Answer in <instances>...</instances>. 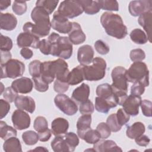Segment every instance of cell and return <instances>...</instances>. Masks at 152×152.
Returning <instances> with one entry per match:
<instances>
[{
    "mask_svg": "<svg viewBox=\"0 0 152 152\" xmlns=\"http://www.w3.org/2000/svg\"><path fill=\"white\" fill-rule=\"evenodd\" d=\"M94 48L96 50L102 55L107 54L110 50L109 46L102 40H98L95 42Z\"/></svg>",
    "mask_w": 152,
    "mask_h": 152,
    "instance_id": "51",
    "label": "cell"
},
{
    "mask_svg": "<svg viewBox=\"0 0 152 152\" xmlns=\"http://www.w3.org/2000/svg\"><path fill=\"white\" fill-rule=\"evenodd\" d=\"M12 55L10 52L1 50V65H4L11 59Z\"/></svg>",
    "mask_w": 152,
    "mask_h": 152,
    "instance_id": "60",
    "label": "cell"
},
{
    "mask_svg": "<svg viewBox=\"0 0 152 152\" xmlns=\"http://www.w3.org/2000/svg\"><path fill=\"white\" fill-rule=\"evenodd\" d=\"M68 128V121L63 118H55L51 124V131L55 137L65 135Z\"/></svg>",
    "mask_w": 152,
    "mask_h": 152,
    "instance_id": "20",
    "label": "cell"
},
{
    "mask_svg": "<svg viewBox=\"0 0 152 152\" xmlns=\"http://www.w3.org/2000/svg\"><path fill=\"white\" fill-rule=\"evenodd\" d=\"M50 55L63 59L70 58L72 55V43L69 38L65 36H59L57 40L50 42Z\"/></svg>",
    "mask_w": 152,
    "mask_h": 152,
    "instance_id": "6",
    "label": "cell"
},
{
    "mask_svg": "<svg viewBox=\"0 0 152 152\" xmlns=\"http://www.w3.org/2000/svg\"><path fill=\"white\" fill-rule=\"evenodd\" d=\"M128 82H140L145 87L149 85V71L147 65L141 61L134 62L126 71Z\"/></svg>",
    "mask_w": 152,
    "mask_h": 152,
    "instance_id": "3",
    "label": "cell"
},
{
    "mask_svg": "<svg viewBox=\"0 0 152 152\" xmlns=\"http://www.w3.org/2000/svg\"><path fill=\"white\" fill-rule=\"evenodd\" d=\"M129 57L133 62L142 61L145 58V53L141 49H135L131 50Z\"/></svg>",
    "mask_w": 152,
    "mask_h": 152,
    "instance_id": "48",
    "label": "cell"
},
{
    "mask_svg": "<svg viewBox=\"0 0 152 152\" xmlns=\"http://www.w3.org/2000/svg\"><path fill=\"white\" fill-rule=\"evenodd\" d=\"M22 139L24 142L28 145H34L39 140L38 134L33 131H27L23 132Z\"/></svg>",
    "mask_w": 152,
    "mask_h": 152,
    "instance_id": "38",
    "label": "cell"
},
{
    "mask_svg": "<svg viewBox=\"0 0 152 152\" xmlns=\"http://www.w3.org/2000/svg\"><path fill=\"white\" fill-rule=\"evenodd\" d=\"M17 132L15 128L8 125L4 121L0 122V137L4 140H6L11 137H16Z\"/></svg>",
    "mask_w": 152,
    "mask_h": 152,
    "instance_id": "33",
    "label": "cell"
},
{
    "mask_svg": "<svg viewBox=\"0 0 152 152\" xmlns=\"http://www.w3.org/2000/svg\"><path fill=\"white\" fill-rule=\"evenodd\" d=\"M96 130L99 133L102 139L107 138L111 134V130L106 123L100 122L96 127Z\"/></svg>",
    "mask_w": 152,
    "mask_h": 152,
    "instance_id": "46",
    "label": "cell"
},
{
    "mask_svg": "<svg viewBox=\"0 0 152 152\" xmlns=\"http://www.w3.org/2000/svg\"><path fill=\"white\" fill-rule=\"evenodd\" d=\"M61 15L67 18L77 17L84 12L83 7L78 0H67L61 2L56 11Z\"/></svg>",
    "mask_w": 152,
    "mask_h": 152,
    "instance_id": "8",
    "label": "cell"
},
{
    "mask_svg": "<svg viewBox=\"0 0 152 152\" xmlns=\"http://www.w3.org/2000/svg\"><path fill=\"white\" fill-rule=\"evenodd\" d=\"M12 48V41L11 38L8 36L1 35V50L2 51H8L10 50Z\"/></svg>",
    "mask_w": 152,
    "mask_h": 152,
    "instance_id": "53",
    "label": "cell"
},
{
    "mask_svg": "<svg viewBox=\"0 0 152 152\" xmlns=\"http://www.w3.org/2000/svg\"><path fill=\"white\" fill-rule=\"evenodd\" d=\"M100 23L106 33L112 37L122 39L128 34L126 26L117 14L104 12L100 17Z\"/></svg>",
    "mask_w": 152,
    "mask_h": 152,
    "instance_id": "2",
    "label": "cell"
},
{
    "mask_svg": "<svg viewBox=\"0 0 152 152\" xmlns=\"http://www.w3.org/2000/svg\"><path fill=\"white\" fill-rule=\"evenodd\" d=\"M141 102V96L132 94L127 96L122 104L123 109L130 116H135L139 113V107Z\"/></svg>",
    "mask_w": 152,
    "mask_h": 152,
    "instance_id": "14",
    "label": "cell"
},
{
    "mask_svg": "<svg viewBox=\"0 0 152 152\" xmlns=\"http://www.w3.org/2000/svg\"><path fill=\"white\" fill-rule=\"evenodd\" d=\"M48 151V150L44 147H37L36 148H35L33 150H30V151Z\"/></svg>",
    "mask_w": 152,
    "mask_h": 152,
    "instance_id": "63",
    "label": "cell"
},
{
    "mask_svg": "<svg viewBox=\"0 0 152 152\" xmlns=\"http://www.w3.org/2000/svg\"><path fill=\"white\" fill-rule=\"evenodd\" d=\"M84 79L83 65H80L74 68L69 72L68 77L69 85L75 86L81 83Z\"/></svg>",
    "mask_w": 152,
    "mask_h": 152,
    "instance_id": "26",
    "label": "cell"
},
{
    "mask_svg": "<svg viewBox=\"0 0 152 152\" xmlns=\"http://www.w3.org/2000/svg\"><path fill=\"white\" fill-rule=\"evenodd\" d=\"M128 10L132 16H140L144 12L152 11V1L151 0L132 1L129 2Z\"/></svg>",
    "mask_w": 152,
    "mask_h": 152,
    "instance_id": "11",
    "label": "cell"
},
{
    "mask_svg": "<svg viewBox=\"0 0 152 152\" xmlns=\"http://www.w3.org/2000/svg\"><path fill=\"white\" fill-rule=\"evenodd\" d=\"M145 130V127L142 122H136L127 127L126 135L130 139H135L144 134Z\"/></svg>",
    "mask_w": 152,
    "mask_h": 152,
    "instance_id": "30",
    "label": "cell"
},
{
    "mask_svg": "<svg viewBox=\"0 0 152 152\" xmlns=\"http://www.w3.org/2000/svg\"><path fill=\"white\" fill-rule=\"evenodd\" d=\"M42 62L39 60H34L28 65V71L32 77L40 76Z\"/></svg>",
    "mask_w": 152,
    "mask_h": 152,
    "instance_id": "40",
    "label": "cell"
},
{
    "mask_svg": "<svg viewBox=\"0 0 152 152\" xmlns=\"http://www.w3.org/2000/svg\"><path fill=\"white\" fill-rule=\"evenodd\" d=\"M90 87L88 84L83 83L74 89L72 93V99L75 102L81 103L88 99Z\"/></svg>",
    "mask_w": 152,
    "mask_h": 152,
    "instance_id": "24",
    "label": "cell"
},
{
    "mask_svg": "<svg viewBox=\"0 0 152 152\" xmlns=\"http://www.w3.org/2000/svg\"><path fill=\"white\" fill-rule=\"evenodd\" d=\"M51 46L52 45L48 39H44L40 40L39 49L43 54L45 55H50Z\"/></svg>",
    "mask_w": 152,
    "mask_h": 152,
    "instance_id": "56",
    "label": "cell"
},
{
    "mask_svg": "<svg viewBox=\"0 0 152 152\" xmlns=\"http://www.w3.org/2000/svg\"><path fill=\"white\" fill-rule=\"evenodd\" d=\"M64 138L72 151H74L79 144V138L77 135L72 132H66L64 135Z\"/></svg>",
    "mask_w": 152,
    "mask_h": 152,
    "instance_id": "41",
    "label": "cell"
},
{
    "mask_svg": "<svg viewBox=\"0 0 152 152\" xmlns=\"http://www.w3.org/2000/svg\"><path fill=\"white\" fill-rule=\"evenodd\" d=\"M17 96L18 93L15 91L12 87H7L3 93L4 98L9 103H12L15 101Z\"/></svg>",
    "mask_w": 152,
    "mask_h": 152,
    "instance_id": "50",
    "label": "cell"
},
{
    "mask_svg": "<svg viewBox=\"0 0 152 152\" xmlns=\"http://www.w3.org/2000/svg\"><path fill=\"white\" fill-rule=\"evenodd\" d=\"M10 109V104L5 100H0V116L1 119H3L8 114Z\"/></svg>",
    "mask_w": 152,
    "mask_h": 152,
    "instance_id": "57",
    "label": "cell"
},
{
    "mask_svg": "<svg viewBox=\"0 0 152 152\" xmlns=\"http://www.w3.org/2000/svg\"><path fill=\"white\" fill-rule=\"evenodd\" d=\"M116 115L118 122L121 126L126 125L129 121L130 115H128L123 109H119Z\"/></svg>",
    "mask_w": 152,
    "mask_h": 152,
    "instance_id": "49",
    "label": "cell"
},
{
    "mask_svg": "<svg viewBox=\"0 0 152 152\" xmlns=\"http://www.w3.org/2000/svg\"><path fill=\"white\" fill-rule=\"evenodd\" d=\"M14 104L18 109L31 113H33L36 109L34 99L27 96H18L14 101Z\"/></svg>",
    "mask_w": 152,
    "mask_h": 152,
    "instance_id": "19",
    "label": "cell"
},
{
    "mask_svg": "<svg viewBox=\"0 0 152 152\" xmlns=\"http://www.w3.org/2000/svg\"><path fill=\"white\" fill-rule=\"evenodd\" d=\"M140 106L142 110V112L143 115L147 117H151V109H152V103L151 101L148 100L144 99L141 100Z\"/></svg>",
    "mask_w": 152,
    "mask_h": 152,
    "instance_id": "54",
    "label": "cell"
},
{
    "mask_svg": "<svg viewBox=\"0 0 152 152\" xmlns=\"http://www.w3.org/2000/svg\"><path fill=\"white\" fill-rule=\"evenodd\" d=\"M27 8L26 1H15L12 6L13 12L18 15L24 14L27 11Z\"/></svg>",
    "mask_w": 152,
    "mask_h": 152,
    "instance_id": "44",
    "label": "cell"
},
{
    "mask_svg": "<svg viewBox=\"0 0 152 152\" xmlns=\"http://www.w3.org/2000/svg\"><path fill=\"white\" fill-rule=\"evenodd\" d=\"M135 141L138 145L142 147H146L148 145L150 142V139L149 137L145 135H141L138 137L135 138Z\"/></svg>",
    "mask_w": 152,
    "mask_h": 152,
    "instance_id": "58",
    "label": "cell"
},
{
    "mask_svg": "<svg viewBox=\"0 0 152 152\" xmlns=\"http://www.w3.org/2000/svg\"><path fill=\"white\" fill-rule=\"evenodd\" d=\"M58 2V0H40L36 2V6L42 8L49 14H51L55 10Z\"/></svg>",
    "mask_w": 152,
    "mask_h": 152,
    "instance_id": "35",
    "label": "cell"
},
{
    "mask_svg": "<svg viewBox=\"0 0 152 152\" xmlns=\"http://www.w3.org/2000/svg\"><path fill=\"white\" fill-rule=\"evenodd\" d=\"M93 148L97 152L122 151V150L113 140H99L94 144Z\"/></svg>",
    "mask_w": 152,
    "mask_h": 152,
    "instance_id": "23",
    "label": "cell"
},
{
    "mask_svg": "<svg viewBox=\"0 0 152 152\" xmlns=\"http://www.w3.org/2000/svg\"><path fill=\"white\" fill-rule=\"evenodd\" d=\"M1 66V78H15L23 75L25 65L21 61L16 59H11L7 63Z\"/></svg>",
    "mask_w": 152,
    "mask_h": 152,
    "instance_id": "7",
    "label": "cell"
},
{
    "mask_svg": "<svg viewBox=\"0 0 152 152\" xmlns=\"http://www.w3.org/2000/svg\"><path fill=\"white\" fill-rule=\"evenodd\" d=\"M126 69L121 66H118L112 69L111 76L113 83L111 84L116 97L120 98L127 96L128 81L126 77Z\"/></svg>",
    "mask_w": 152,
    "mask_h": 152,
    "instance_id": "4",
    "label": "cell"
},
{
    "mask_svg": "<svg viewBox=\"0 0 152 152\" xmlns=\"http://www.w3.org/2000/svg\"><path fill=\"white\" fill-rule=\"evenodd\" d=\"M3 150L6 152L22 151L21 145L19 139L16 137H12L5 140L3 144Z\"/></svg>",
    "mask_w": 152,
    "mask_h": 152,
    "instance_id": "32",
    "label": "cell"
},
{
    "mask_svg": "<svg viewBox=\"0 0 152 152\" xmlns=\"http://www.w3.org/2000/svg\"><path fill=\"white\" fill-rule=\"evenodd\" d=\"M11 87L18 93L27 94L31 91L33 87V81L28 77H21L13 81Z\"/></svg>",
    "mask_w": 152,
    "mask_h": 152,
    "instance_id": "17",
    "label": "cell"
},
{
    "mask_svg": "<svg viewBox=\"0 0 152 152\" xmlns=\"http://www.w3.org/2000/svg\"><path fill=\"white\" fill-rule=\"evenodd\" d=\"M51 27L59 33L68 34L72 28V22L55 11L51 21Z\"/></svg>",
    "mask_w": 152,
    "mask_h": 152,
    "instance_id": "10",
    "label": "cell"
},
{
    "mask_svg": "<svg viewBox=\"0 0 152 152\" xmlns=\"http://www.w3.org/2000/svg\"><path fill=\"white\" fill-rule=\"evenodd\" d=\"M17 24V18L11 13H1L0 27L1 29L11 31L15 28Z\"/></svg>",
    "mask_w": 152,
    "mask_h": 152,
    "instance_id": "22",
    "label": "cell"
},
{
    "mask_svg": "<svg viewBox=\"0 0 152 152\" xmlns=\"http://www.w3.org/2000/svg\"><path fill=\"white\" fill-rule=\"evenodd\" d=\"M145 86L140 82L133 83V85L131 87V94L141 96L145 91Z\"/></svg>",
    "mask_w": 152,
    "mask_h": 152,
    "instance_id": "55",
    "label": "cell"
},
{
    "mask_svg": "<svg viewBox=\"0 0 152 152\" xmlns=\"http://www.w3.org/2000/svg\"><path fill=\"white\" fill-rule=\"evenodd\" d=\"M106 124L109 126L111 131L113 132H118L121 129L122 126L119 125L118 122L116 113H112L107 117L106 119Z\"/></svg>",
    "mask_w": 152,
    "mask_h": 152,
    "instance_id": "45",
    "label": "cell"
},
{
    "mask_svg": "<svg viewBox=\"0 0 152 152\" xmlns=\"http://www.w3.org/2000/svg\"><path fill=\"white\" fill-rule=\"evenodd\" d=\"M94 110V104L92 102L88 99L86 102L81 103L79 107L80 112L83 115H91L93 113Z\"/></svg>",
    "mask_w": 152,
    "mask_h": 152,
    "instance_id": "47",
    "label": "cell"
},
{
    "mask_svg": "<svg viewBox=\"0 0 152 152\" xmlns=\"http://www.w3.org/2000/svg\"><path fill=\"white\" fill-rule=\"evenodd\" d=\"M33 127L37 132L44 131L48 128V121L45 117L39 116L34 119Z\"/></svg>",
    "mask_w": 152,
    "mask_h": 152,
    "instance_id": "42",
    "label": "cell"
},
{
    "mask_svg": "<svg viewBox=\"0 0 152 152\" xmlns=\"http://www.w3.org/2000/svg\"><path fill=\"white\" fill-rule=\"evenodd\" d=\"M112 108L110 103L100 97H96L95 99V109L97 111L103 113H107Z\"/></svg>",
    "mask_w": 152,
    "mask_h": 152,
    "instance_id": "36",
    "label": "cell"
},
{
    "mask_svg": "<svg viewBox=\"0 0 152 152\" xmlns=\"http://www.w3.org/2000/svg\"><path fill=\"white\" fill-rule=\"evenodd\" d=\"M39 135V139L42 142H45L48 141L52 135V131L49 128L37 132Z\"/></svg>",
    "mask_w": 152,
    "mask_h": 152,
    "instance_id": "59",
    "label": "cell"
},
{
    "mask_svg": "<svg viewBox=\"0 0 152 152\" xmlns=\"http://www.w3.org/2000/svg\"><path fill=\"white\" fill-rule=\"evenodd\" d=\"M39 37L29 33H20L17 38V43L19 48H24L31 47L38 49L40 45Z\"/></svg>",
    "mask_w": 152,
    "mask_h": 152,
    "instance_id": "13",
    "label": "cell"
},
{
    "mask_svg": "<svg viewBox=\"0 0 152 152\" xmlns=\"http://www.w3.org/2000/svg\"><path fill=\"white\" fill-rule=\"evenodd\" d=\"M101 9L109 11H118L119 4L118 1L115 0H102L99 1Z\"/></svg>",
    "mask_w": 152,
    "mask_h": 152,
    "instance_id": "39",
    "label": "cell"
},
{
    "mask_svg": "<svg viewBox=\"0 0 152 152\" xmlns=\"http://www.w3.org/2000/svg\"><path fill=\"white\" fill-rule=\"evenodd\" d=\"M54 102L55 106L66 115L72 116L77 112L78 106L76 103L64 94H57L54 99Z\"/></svg>",
    "mask_w": 152,
    "mask_h": 152,
    "instance_id": "9",
    "label": "cell"
},
{
    "mask_svg": "<svg viewBox=\"0 0 152 152\" xmlns=\"http://www.w3.org/2000/svg\"><path fill=\"white\" fill-rule=\"evenodd\" d=\"M151 18H152V11H150L142 14L139 16L138 19V22L139 24L142 27L145 33H147V36L148 40L151 42Z\"/></svg>",
    "mask_w": 152,
    "mask_h": 152,
    "instance_id": "28",
    "label": "cell"
},
{
    "mask_svg": "<svg viewBox=\"0 0 152 152\" xmlns=\"http://www.w3.org/2000/svg\"><path fill=\"white\" fill-rule=\"evenodd\" d=\"M84 12L88 15H94L99 12L101 9L99 1L78 0Z\"/></svg>",
    "mask_w": 152,
    "mask_h": 152,
    "instance_id": "31",
    "label": "cell"
},
{
    "mask_svg": "<svg viewBox=\"0 0 152 152\" xmlns=\"http://www.w3.org/2000/svg\"><path fill=\"white\" fill-rule=\"evenodd\" d=\"M91 115H83L77 122V134L78 137L82 139L84 133L91 128Z\"/></svg>",
    "mask_w": 152,
    "mask_h": 152,
    "instance_id": "27",
    "label": "cell"
},
{
    "mask_svg": "<svg viewBox=\"0 0 152 152\" xmlns=\"http://www.w3.org/2000/svg\"><path fill=\"white\" fill-rule=\"evenodd\" d=\"M12 122L15 128L23 130L28 128L30 125V117L29 115L21 109L15 110L11 116Z\"/></svg>",
    "mask_w": 152,
    "mask_h": 152,
    "instance_id": "12",
    "label": "cell"
},
{
    "mask_svg": "<svg viewBox=\"0 0 152 152\" xmlns=\"http://www.w3.org/2000/svg\"><path fill=\"white\" fill-rule=\"evenodd\" d=\"M52 62L56 80L68 83V77L69 73L68 64L61 58L52 61Z\"/></svg>",
    "mask_w": 152,
    "mask_h": 152,
    "instance_id": "15",
    "label": "cell"
},
{
    "mask_svg": "<svg viewBox=\"0 0 152 152\" xmlns=\"http://www.w3.org/2000/svg\"><path fill=\"white\" fill-rule=\"evenodd\" d=\"M11 1L10 0H2L0 1V9L3 11L11 5Z\"/></svg>",
    "mask_w": 152,
    "mask_h": 152,
    "instance_id": "62",
    "label": "cell"
},
{
    "mask_svg": "<svg viewBox=\"0 0 152 152\" xmlns=\"http://www.w3.org/2000/svg\"><path fill=\"white\" fill-rule=\"evenodd\" d=\"M69 86L67 82L55 80L53 84V89L55 92L59 94H63L68 90Z\"/></svg>",
    "mask_w": 152,
    "mask_h": 152,
    "instance_id": "52",
    "label": "cell"
},
{
    "mask_svg": "<svg viewBox=\"0 0 152 152\" xmlns=\"http://www.w3.org/2000/svg\"><path fill=\"white\" fill-rule=\"evenodd\" d=\"M96 94L97 96L107 100L112 105V108L118 105L111 85L107 83L99 85L96 88Z\"/></svg>",
    "mask_w": 152,
    "mask_h": 152,
    "instance_id": "16",
    "label": "cell"
},
{
    "mask_svg": "<svg viewBox=\"0 0 152 152\" xmlns=\"http://www.w3.org/2000/svg\"><path fill=\"white\" fill-rule=\"evenodd\" d=\"M1 87H2V88H1V93H0V94H1L2 93V92H3V91H4V90H5V89H4V90L3 89V87H4V85H3V84L1 83Z\"/></svg>",
    "mask_w": 152,
    "mask_h": 152,
    "instance_id": "64",
    "label": "cell"
},
{
    "mask_svg": "<svg viewBox=\"0 0 152 152\" xmlns=\"http://www.w3.org/2000/svg\"><path fill=\"white\" fill-rule=\"evenodd\" d=\"M68 38L71 42L75 45L84 43L86 36L81 29L80 25L76 22H72V28L68 33Z\"/></svg>",
    "mask_w": 152,
    "mask_h": 152,
    "instance_id": "21",
    "label": "cell"
},
{
    "mask_svg": "<svg viewBox=\"0 0 152 152\" xmlns=\"http://www.w3.org/2000/svg\"><path fill=\"white\" fill-rule=\"evenodd\" d=\"M51 148L55 152H72L64 136H57L51 142Z\"/></svg>",
    "mask_w": 152,
    "mask_h": 152,
    "instance_id": "29",
    "label": "cell"
},
{
    "mask_svg": "<svg viewBox=\"0 0 152 152\" xmlns=\"http://www.w3.org/2000/svg\"><path fill=\"white\" fill-rule=\"evenodd\" d=\"M131 40L139 45H143L147 42L148 38L145 33L140 28L134 29L129 34Z\"/></svg>",
    "mask_w": 152,
    "mask_h": 152,
    "instance_id": "34",
    "label": "cell"
},
{
    "mask_svg": "<svg viewBox=\"0 0 152 152\" xmlns=\"http://www.w3.org/2000/svg\"><path fill=\"white\" fill-rule=\"evenodd\" d=\"M20 54L25 59H29L33 56V52L30 49L28 48H22L20 50Z\"/></svg>",
    "mask_w": 152,
    "mask_h": 152,
    "instance_id": "61",
    "label": "cell"
},
{
    "mask_svg": "<svg viewBox=\"0 0 152 152\" xmlns=\"http://www.w3.org/2000/svg\"><path fill=\"white\" fill-rule=\"evenodd\" d=\"M94 59L93 48L88 45H85L79 48L77 52V59L80 65H88Z\"/></svg>",
    "mask_w": 152,
    "mask_h": 152,
    "instance_id": "18",
    "label": "cell"
},
{
    "mask_svg": "<svg viewBox=\"0 0 152 152\" xmlns=\"http://www.w3.org/2000/svg\"><path fill=\"white\" fill-rule=\"evenodd\" d=\"M31 17L35 24L26 23L23 27L24 32L31 33L38 37L47 36L51 27L49 14L42 8L36 6L31 11Z\"/></svg>",
    "mask_w": 152,
    "mask_h": 152,
    "instance_id": "1",
    "label": "cell"
},
{
    "mask_svg": "<svg viewBox=\"0 0 152 152\" xmlns=\"http://www.w3.org/2000/svg\"><path fill=\"white\" fill-rule=\"evenodd\" d=\"M101 137L99 133L96 129H93L90 128L87 131L82 138L88 144H95L100 140Z\"/></svg>",
    "mask_w": 152,
    "mask_h": 152,
    "instance_id": "37",
    "label": "cell"
},
{
    "mask_svg": "<svg viewBox=\"0 0 152 152\" xmlns=\"http://www.w3.org/2000/svg\"><path fill=\"white\" fill-rule=\"evenodd\" d=\"M90 65H83L84 79L90 81H96L103 79L106 74V62L100 57H96Z\"/></svg>",
    "mask_w": 152,
    "mask_h": 152,
    "instance_id": "5",
    "label": "cell"
},
{
    "mask_svg": "<svg viewBox=\"0 0 152 152\" xmlns=\"http://www.w3.org/2000/svg\"><path fill=\"white\" fill-rule=\"evenodd\" d=\"M35 89L39 92H45L49 89V84L45 82L41 76L32 77Z\"/></svg>",
    "mask_w": 152,
    "mask_h": 152,
    "instance_id": "43",
    "label": "cell"
},
{
    "mask_svg": "<svg viewBox=\"0 0 152 152\" xmlns=\"http://www.w3.org/2000/svg\"><path fill=\"white\" fill-rule=\"evenodd\" d=\"M40 76L48 84H50L54 81L55 73L52 61H45L42 64Z\"/></svg>",
    "mask_w": 152,
    "mask_h": 152,
    "instance_id": "25",
    "label": "cell"
}]
</instances>
